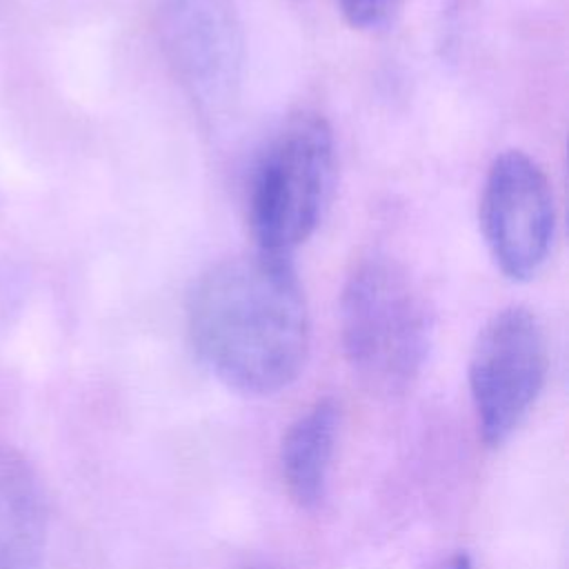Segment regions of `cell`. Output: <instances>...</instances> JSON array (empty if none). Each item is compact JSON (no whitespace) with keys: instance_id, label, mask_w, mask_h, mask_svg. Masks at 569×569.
Masks as SVG:
<instances>
[{"instance_id":"6da1fadb","label":"cell","mask_w":569,"mask_h":569,"mask_svg":"<svg viewBox=\"0 0 569 569\" xmlns=\"http://www.w3.org/2000/svg\"><path fill=\"white\" fill-rule=\"evenodd\" d=\"M187 331L200 362L224 387L258 398L287 389L311 340L291 258L256 249L211 264L189 289Z\"/></svg>"},{"instance_id":"7a4b0ae2","label":"cell","mask_w":569,"mask_h":569,"mask_svg":"<svg viewBox=\"0 0 569 569\" xmlns=\"http://www.w3.org/2000/svg\"><path fill=\"white\" fill-rule=\"evenodd\" d=\"M342 351L353 373L382 391L407 389L431 345V311L409 271L371 253L351 269L340 296Z\"/></svg>"},{"instance_id":"3957f363","label":"cell","mask_w":569,"mask_h":569,"mask_svg":"<svg viewBox=\"0 0 569 569\" xmlns=\"http://www.w3.org/2000/svg\"><path fill=\"white\" fill-rule=\"evenodd\" d=\"M336 144L325 116L291 113L258 153L247 187V222L256 249L287 256L322 220L333 184Z\"/></svg>"},{"instance_id":"277c9868","label":"cell","mask_w":569,"mask_h":569,"mask_svg":"<svg viewBox=\"0 0 569 569\" xmlns=\"http://www.w3.org/2000/svg\"><path fill=\"white\" fill-rule=\"evenodd\" d=\"M549 369L538 316L507 307L480 329L469 358V391L478 433L487 447L505 445L536 405Z\"/></svg>"},{"instance_id":"5b68a950","label":"cell","mask_w":569,"mask_h":569,"mask_svg":"<svg viewBox=\"0 0 569 569\" xmlns=\"http://www.w3.org/2000/svg\"><path fill=\"white\" fill-rule=\"evenodd\" d=\"M478 222L491 260L509 280L536 278L556 238V198L545 169L520 149L496 156L482 182Z\"/></svg>"},{"instance_id":"8992f818","label":"cell","mask_w":569,"mask_h":569,"mask_svg":"<svg viewBox=\"0 0 569 569\" xmlns=\"http://www.w3.org/2000/svg\"><path fill=\"white\" fill-rule=\"evenodd\" d=\"M171 60L202 111L227 109L242 64L240 24L231 0H162Z\"/></svg>"},{"instance_id":"52a82bcc","label":"cell","mask_w":569,"mask_h":569,"mask_svg":"<svg viewBox=\"0 0 569 569\" xmlns=\"http://www.w3.org/2000/svg\"><path fill=\"white\" fill-rule=\"evenodd\" d=\"M47 505L33 467L0 442V569H40Z\"/></svg>"},{"instance_id":"ba28073f","label":"cell","mask_w":569,"mask_h":569,"mask_svg":"<svg viewBox=\"0 0 569 569\" xmlns=\"http://www.w3.org/2000/svg\"><path fill=\"white\" fill-rule=\"evenodd\" d=\"M340 411L331 398L316 400L282 436L280 476L289 500L300 509H316L329 482Z\"/></svg>"},{"instance_id":"9c48e42d","label":"cell","mask_w":569,"mask_h":569,"mask_svg":"<svg viewBox=\"0 0 569 569\" xmlns=\"http://www.w3.org/2000/svg\"><path fill=\"white\" fill-rule=\"evenodd\" d=\"M342 18L358 31H385L402 11L405 0H336Z\"/></svg>"},{"instance_id":"30bf717a","label":"cell","mask_w":569,"mask_h":569,"mask_svg":"<svg viewBox=\"0 0 569 569\" xmlns=\"http://www.w3.org/2000/svg\"><path fill=\"white\" fill-rule=\"evenodd\" d=\"M447 569H476V567H473V562H471V558H469L467 553H456V556L449 560Z\"/></svg>"}]
</instances>
